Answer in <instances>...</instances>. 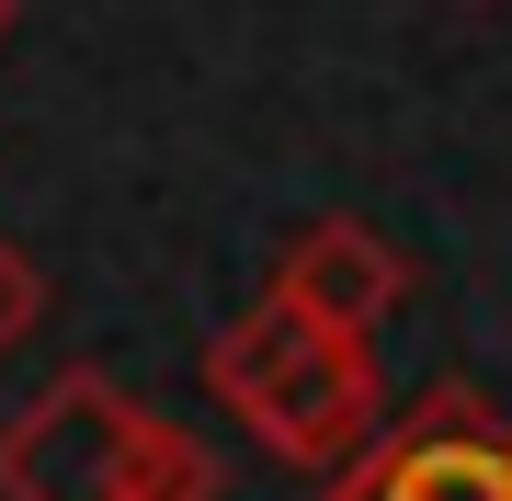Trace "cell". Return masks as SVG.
I'll return each instance as SVG.
<instances>
[{
    "label": "cell",
    "instance_id": "6da1fadb",
    "mask_svg": "<svg viewBox=\"0 0 512 501\" xmlns=\"http://www.w3.org/2000/svg\"><path fill=\"white\" fill-rule=\"evenodd\" d=\"M205 399L251 433L262 456L285 467H342L376 445V410H387V376H376V342L365 331H330V319L262 297L239 308L217 342H205Z\"/></svg>",
    "mask_w": 512,
    "mask_h": 501
},
{
    "label": "cell",
    "instance_id": "277c9868",
    "mask_svg": "<svg viewBox=\"0 0 512 501\" xmlns=\"http://www.w3.org/2000/svg\"><path fill=\"white\" fill-rule=\"evenodd\" d=\"M274 297L308 308V319H330V331H365L376 342L387 319L410 308V262H399V240H376L365 217H308L274 251Z\"/></svg>",
    "mask_w": 512,
    "mask_h": 501
},
{
    "label": "cell",
    "instance_id": "52a82bcc",
    "mask_svg": "<svg viewBox=\"0 0 512 501\" xmlns=\"http://www.w3.org/2000/svg\"><path fill=\"white\" fill-rule=\"evenodd\" d=\"M12 23H23V0H0V46H12Z\"/></svg>",
    "mask_w": 512,
    "mask_h": 501
},
{
    "label": "cell",
    "instance_id": "8992f818",
    "mask_svg": "<svg viewBox=\"0 0 512 501\" xmlns=\"http://www.w3.org/2000/svg\"><path fill=\"white\" fill-rule=\"evenodd\" d=\"M35 319H46V274H35V251L0 228V365H12L23 342H35Z\"/></svg>",
    "mask_w": 512,
    "mask_h": 501
},
{
    "label": "cell",
    "instance_id": "3957f363",
    "mask_svg": "<svg viewBox=\"0 0 512 501\" xmlns=\"http://www.w3.org/2000/svg\"><path fill=\"white\" fill-rule=\"evenodd\" d=\"M137 410L148 399H126L103 365L46 376V388L0 422V501H126Z\"/></svg>",
    "mask_w": 512,
    "mask_h": 501
},
{
    "label": "cell",
    "instance_id": "7a4b0ae2",
    "mask_svg": "<svg viewBox=\"0 0 512 501\" xmlns=\"http://www.w3.org/2000/svg\"><path fill=\"white\" fill-rule=\"evenodd\" d=\"M319 501H512V422L467 376H444L410 422H387L365 456L330 467Z\"/></svg>",
    "mask_w": 512,
    "mask_h": 501
},
{
    "label": "cell",
    "instance_id": "5b68a950",
    "mask_svg": "<svg viewBox=\"0 0 512 501\" xmlns=\"http://www.w3.org/2000/svg\"><path fill=\"white\" fill-rule=\"evenodd\" d=\"M126 501H228V467L194 422L137 410V456H126Z\"/></svg>",
    "mask_w": 512,
    "mask_h": 501
}]
</instances>
